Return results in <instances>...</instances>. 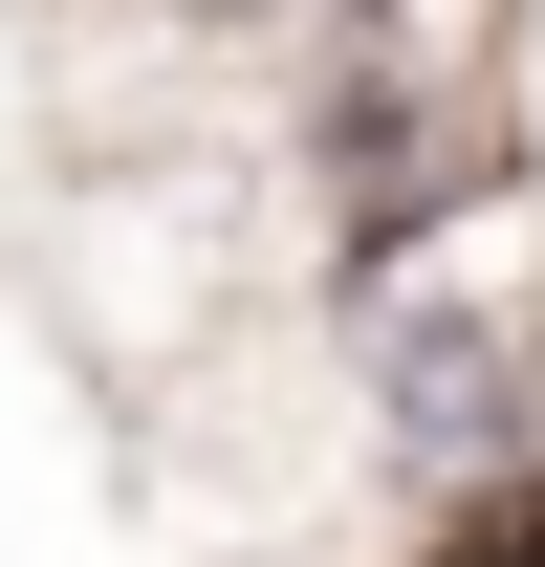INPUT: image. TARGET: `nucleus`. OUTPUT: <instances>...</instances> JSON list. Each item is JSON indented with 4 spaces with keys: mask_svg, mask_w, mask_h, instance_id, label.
<instances>
[{
    "mask_svg": "<svg viewBox=\"0 0 545 567\" xmlns=\"http://www.w3.org/2000/svg\"><path fill=\"white\" fill-rule=\"evenodd\" d=\"M132 22H218V44H240V22H306V0H132Z\"/></svg>",
    "mask_w": 545,
    "mask_h": 567,
    "instance_id": "3",
    "label": "nucleus"
},
{
    "mask_svg": "<svg viewBox=\"0 0 545 567\" xmlns=\"http://www.w3.org/2000/svg\"><path fill=\"white\" fill-rule=\"evenodd\" d=\"M22 284H44V328L66 371L110 393V436L218 393L240 350L306 328V240H284V175L240 153H66L44 218H22Z\"/></svg>",
    "mask_w": 545,
    "mask_h": 567,
    "instance_id": "1",
    "label": "nucleus"
},
{
    "mask_svg": "<svg viewBox=\"0 0 545 567\" xmlns=\"http://www.w3.org/2000/svg\"><path fill=\"white\" fill-rule=\"evenodd\" d=\"M306 371H328V415H349L393 524L480 502L545 436V197H480L436 240H393V262H349L306 306Z\"/></svg>",
    "mask_w": 545,
    "mask_h": 567,
    "instance_id": "2",
    "label": "nucleus"
}]
</instances>
